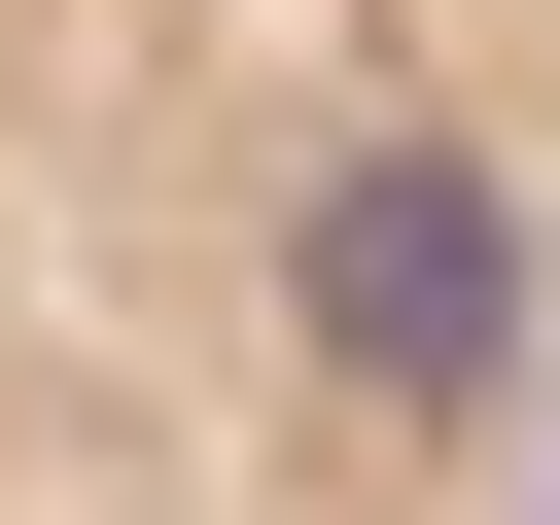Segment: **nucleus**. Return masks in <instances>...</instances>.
I'll return each instance as SVG.
<instances>
[{
    "mask_svg": "<svg viewBox=\"0 0 560 525\" xmlns=\"http://www.w3.org/2000/svg\"><path fill=\"white\" fill-rule=\"evenodd\" d=\"M560 420V0H0V525H525Z\"/></svg>",
    "mask_w": 560,
    "mask_h": 525,
    "instance_id": "1",
    "label": "nucleus"
}]
</instances>
